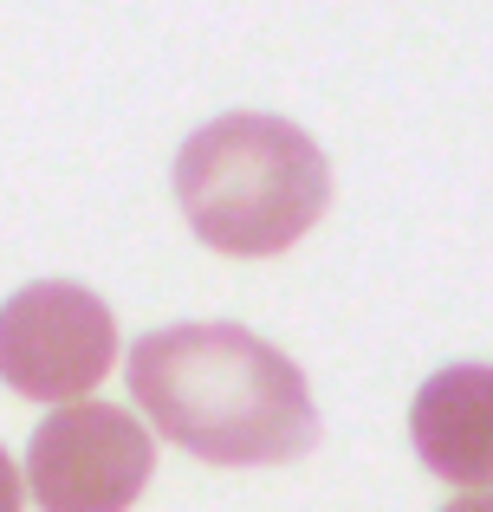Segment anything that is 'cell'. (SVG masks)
<instances>
[{
  "label": "cell",
  "instance_id": "obj_1",
  "mask_svg": "<svg viewBox=\"0 0 493 512\" xmlns=\"http://www.w3.org/2000/svg\"><path fill=\"white\" fill-rule=\"evenodd\" d=\"M130 402L208 467L299 461L318 409L299 363L241 325H169L130 344Z\"/></svg>",
  "mask_w": 493,
  "mask_h": 512
},
{
  "label": "cell",
  "instance_id": "obj_2",
  "mask_svg": "<svg viewBox=\"0 0 493 512\" xmlns=\"http://www.w3.org/2000/svg\"><path fill=\"white\" fill-rule=\"evenodd\" d=\"M176 201L202 247L234 260L286 253L331 201V163L299 124L234 111L202 124L176 156Z\"/></svg>",
  "mask_w": 493,
  "mask_h": 512
},
{
  "label": "cell",
  "instance_id": "obj_3",
  "mask_svg": "<svg viewBox=\"0 0 493 512\" xmlns=\"http://www.w3.org/2000/svg\"><path fill=\"white\" fill-rule=\"evenodd\" d=\"M117 363V318L72 279H39L0 305V383L26 402H85Z\"/></svg>",
  "mask_w": 493,
  "mask_h": 512
},
{
  "label": "cell",
  "instance_id": "obj_4",
  "mask_svg": "<svg viewBox=\"0 0 493 512\" xmlns=\"http://www.w3.org/2000/svg\"><path fill=\"white\" fill-rule=\"evenodd\" d=\"M150 467V428L117 402H65L26 441V487L46 512H130Z\"/></svg>",
  "mask_w": 493,
  "mask_h": 512
},
{
  "label": "cell",
  "instance_id": "obj_5",
  "mask_svg": "<svg viewBox=\"0 0 493 512\" xmlns=\"http://www.w3.org/2000/svg\"><path fill=\"white\" fill-rule=\"evenodd\" d=\"M409 441L448 487H493V363H448L416 389Z\"/></svg>",
  "mask_w": 493,
  "mask_h": 512
},
{
  "label": "cell",
  "instance_id": "obj_6",
  "mask_svg": "<svg viewBox=\"0 0 493 512\" xmlns=\"http://www.w3.org/2000/svg\"><path fill=\"white\" fill-rule=\"evenodd\" d=\"M26 500V480H20V467H13V454L0 448V512H20Z\"/></svg>",
  "mask_w": 493,
  "mask_h": 512
},
{
  "label": "cell",
  "instance_id": "obj_7",
  "mask_svg": "<svg viewBox=\"0 0 493 512\" xmlns=\"http://www.w3.org/2000/svg\"><path fill=\"white\" fill-rule=\"evenodd\" d=\"M442 512H493V493H461V500H448Z\"/></svg>",
  "mask_w": 493,
  "mask_h": 512
}]
</instances>
